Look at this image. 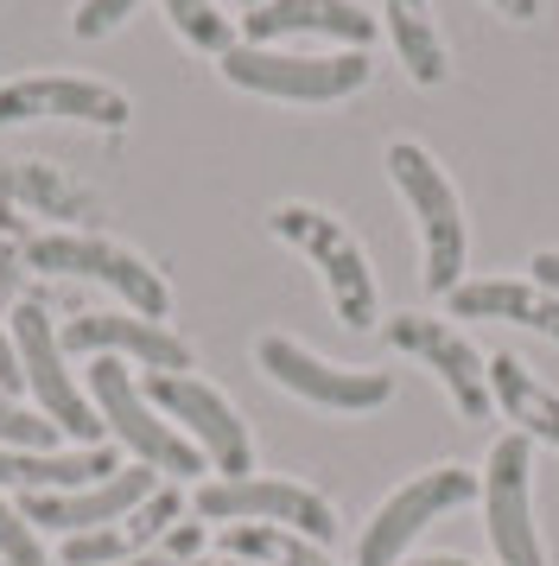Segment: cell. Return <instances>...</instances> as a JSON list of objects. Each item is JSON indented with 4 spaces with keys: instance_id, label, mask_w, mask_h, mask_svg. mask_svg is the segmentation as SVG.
Segmentation results:
<instances>
[{
    "instance_id": "cell-1",
    "label": "cell",
    "mask_w": 559,
    "mask_h": 566,
    "mask_svg": "<svg viewBox=\"0 0 559 566\" xmlns=\"http://www.w3.org/2000/svg\"><path fill=\"white\" fill-rule=\"evenodd\" d=\"M223 83L274 103H350L356 90H369V52H293V45H229L223 52Z\"/></svg>"
},
{
    "instance_id": "cell-2",
    "label": "cell",
    "mask_w": 559,
    "mask_h": 566,
    "mask_svg": "<svg viewBox=\"0 0 559 566\" xmlns=\"http://www.w3.org/2000/svg\"><path fill=\"white\" fill-rule=\"evenodd\" d=\"M25 268H39V274H64V281H96V286H108L115 300H127L134 318H152V325H166V312H172V286H166V274H159L147 255H134V249H122V242H108V235H89V230L32 235V242H25Z\"/></svg>"
},
{
    "instance_id": "cell-3",
    "label": "cell",
    "mask_w": 559,
    "mask_h": 566,
    "mask_svg": "<svg viewBox=\"0 0 559 566\" xmlns=\"http://www.w3.org/2000/svg\"><path fill=\"white\" fill-rule=\"evenodd\" d=\"M388 179H394V191L407 198L413 230H420V255H426L420 281H426V293L445 300L452 286H464V205H457L445 166H439L420 140H394V147H388Z\"/></svg>"
},
{
    "instance_id": "cell-4",
    "label": "cell",
    "mask_w": 559,
    "mask_h": 566,
    "mask_svg": "<svg viewBox=\"0 0 559 566\" xmlns=\"http://www.w3.org/2000/svg\"><path fill=\"white\" fill-rule=\"evenodd\" d=\"M267 230L318 268L330 306H337V318H344L350 332H369V325H376V274H369V255H362V242H356L330 210H318V205H274L267 210Z\"/></svg>"
},
{
    "instance_id": "cell-5",
    "label": "cell",
    "mask_w": 559,
    "mask_h": 566,
    "mask_svg": "<svg viewBox=\"0 0 559 566\" xmlns=\"http://www.w3.org/2000/svg\"><path fill=\"white\" fill-rule=\"evenodd\" d=\"M89 401H96L102 427L122 439L147 471H166V478H198L203 471V452L178 433L172 420H159V408L140 395V382H134V369L122 357L89 363Z\"/></svg>"
},
{
    "instance_id": "cell-6",
    "label": "cell",
    "mask_w": 559,
    "mask_h": 566,
    "mask_svg": "<svg viewBox=\"0 0 559 566\" xmlns=\"http://www.w3.org/2000/svg\"><path fill=\"white\" fill-rule=\"evenodd\" d=\"M254 363L261 376L280 382L286 395H299L312 408L325 413H376L394 401V376L388 369H350V363H325L318 350H305L299 337L286 332H267L254 344Z\"/></svg>"
},
{
    "instance_id": "cell-7",
    "label": "cell",
    "mask_w": 559,
    "mask_h": 566,
    "mask_svg": "<svg viewBox=\"0 0 559 566\" xmlns=\"http://www.w3.org/2000/svg\"><path fill=\"white\" fill-rule=\"evenodd\" d=\"M7 332H13V350H20L25 388L39 395V413H45L64 439H76V446H102V413H96V401L71 382V369H64V344H57L51 312L39 306V300H20Z\"/></svg>"
},
{
    "instance_id": "cell-8",
    "label": "cell",
    "mask_w": 559,
    "mask_h": 566,
    "mask_svg": "<svg viewBox=\"0 0 559 566\" xmlns=\"http://www.w3.org/2000/svg\"><path fill=\"white\" fill-rule=\"evenodd\" d=\"M140 395L198 446L210 471H223V478H254V439H249V427H242V413L229 408L223 388L198 382V376H147Z\"/></svg>"
},
{
    "instance_id": "cell-9",
    "label": "cell",
    "mask_w": 559,
    "mask_h": 566,
    "mask_svg": "<svg viewBox=\"0 0 559 566\" xmlns=\"http://www.w3.org/2000/svg\"><path fill=\"white\" fill-rule=\"evenodd\" d=\"M477 496V478L464 471V464H432L420 478H407L376 515H369V528L356 541V566H401V554L413 547V535L439 522L445 510H464Z\"/></svg>"
},
{
    "instance_id": "cell-10",
    "label": "cell",
    "mask_w": 559,
    "mask_h": 566,
    "mask_svg": "<svg viewBox=\"0 0 559 566\" xmlns=\"http://www.w3.org/2000/svg\"><path fill=\"white\" fill-rule=\"evenodd\" d=\"M198 515L203 522H274V528L318 541V547L337 535V510L293 478H217L198 490Z\"/></svg>"
},
{
    "instance_id": "cell-11",
    "label": "cell",
    "mask_w": 559,
    "mask_h": 566,
    "mask_svg": "<svg viewBox=\"0 0 559 566\" xmlns=\"http://www.w3.org/2000/svg\"><path fill=\"white\" fill-rule=\"evenodd\" d=\"M20 122H83V128L122 134L127 122H134V103L102 77L45 71V77L0 83V128H20Z\"/></svg>"
},
{
    "instance_id": "cell-12",
    "label": "cell",
    "mask_w": 559,
    "mask_h": 566,
    "mask_svg": "<svg viewBox=\"0 0 559 566\" xmlns=\"http://www.w3.org/2000/svg\"><path fill=\"white\" fill-rule=\"evenodd\" d=\"M388 344L401 350V357L426 363L432 376L445 382V395L457 401L464 420H489V363L471 350V337L445 325V318H426V312H401V318H388Z\"/></svg>"
},
{
    "instance_id": "cell-13",
    "label": "cell",
    "mask_w": 559,
    "mask_h": 566,
    "mask_svg": "<svg viewBox=\"0 0 559 566\" xmlns=\"http://www.w3.org/2000/svg\"><path fill=\"white\" fill-rule=\"evenodd\" d=\"M528 439L503 433L489 446V464H483V515H489V547H496V566H547L540 554V535H534V503H528Z\"/></svg>"
},
{
    "instance_id": "cell-14",
    "label": "cell",
    "mask_w": 559,
    "mask_h": 566,
    "mask_svg": "<svg viewBox=\"0 0 559 566\" xmlns=\"http://www.w3.org/2000/svg\"><path fill=\"white\" fill-rule=\"evenodd\" d=\"M381 20L356 0H261L242 13L249 45H293V39H330L337 52H369Z\"/></svg>"
},
{
    "instance_id": "cell-15",
    "label": "cell",
    "mask_w": 559,
    "mask_h": 566,
    "mask_svg": "<svg viewBox=\"0 0 559 566\" xmlns=\"http://www.w3.org/2000/svg\"><path fill=\"white\" fill-rule=\"evenodd\" d=\"M57 344L64 350H89V357L140 363L152 376H184L191 369V344L172 325H152V318H134V312H76L57 332Z\"/></svg>"
},
{
    "instance_id": "cell-16",
    "label": "cell",
    "mask_w": 559,
    "mask_h": 566,
    "mask_svg": "<svg viewBox=\"0 0 559 566\" xmlns=\"http://www.w3.org/2000/svg\"><path fill=\"white\" fill-rule=\"evenodd\" d=\"M152 490H159V471L147 464H122L115 478L83 490H45V496H20V515L32 528H57V535H89V528H108L122 522L127 510H140Z\"/></svg>"
},
{
    "instance_id": "cell-17",
    "label": "cell",
    "mask_w": 559,
    "mask_h": 566,
    "mask_svg": "<svg viewBox=\"0 0 559 566\" xmlns=\"http://www.w3.org/2000/svg\"><path fill=\"white\" fill-rule=\"evenodd\" d=\"M184 515V496L178 490H152L140 510H127L122 522L108 528H89V535H64V566H122L152 554V541H166Z\"/></svg>"
},
{
    "instance_id": "cell-18",
    "label": "cell",
    "mask_w": 559,
    "mask_h": 566,
    "mask_svg": "<svg viewBox=\"0 0 559 566\" xmlns=\"http://www.w3.org/2000/svg\"><path fill=\"white\" fill-rule=\"evenodd\" d=\"M452 318H496V325H528L559 344V293L534 281H464L445 293Z\"/></svg>"
},
{
    "instance_id": "cell-19",
    "label": "cell",
    "mask_w": 559,
    "mask_h": 566,
    "mask_svg": "<svg viewBox=\"0 0 559 566\" xmlns=\"http://www.w3.org/2000/svg\"><path fill=\"white\" fill-rule=\"evenodd\" d=\"M122 464L108 446H71V452H7L0 446V484L20 496H45V490H83L115 478Z\"/></svg>"
},
{
    "instance_id": "cell-20",
    "label": "cell",
    "mask_w": 559,
    "mask_h": 566,
    "mask_svg": "<svg viewBox=\"0 0 559 566\" xmlns=\"http://www.w3.org/2000/svg\"><path fill=\"white\" fill-rule=\"evenodd\" d=\"M489 401L515 420V433L521 439H547V446H559V395L540 382L515 350H496V357H489Z\"/></svg>"
},
{
    "instance_id": "cell-21",
    "label": "cell",
    "mask_w": 559,
    "mask_h": 566,
    "mask_svg": "<svg viewBox=\"0 0 559 566\" xmlns=\"http://www.w3.org/2000/svg\"><path fill=\"white\" fill-rule=\"evenodd\" d=\"M381 32L394 39V57L407 64V77L420 83V90H439L445 83L452 57H445V39L432 27L426 0H381Z\"/></svg>"
},
{
    "instance_id": "cell-22",
    "label": "cell",
    "mask_w": 559,
    "mask_h": 566,
    "mask_svg": "<svg viewBox=\"0 0 559 566\" xmlns=\"http://www.w3.org/2000/svg\"><path fill=\"white\" fill-rule=\"evenodd\" d=\"M223 554L242 566H330V554L318 541L293 535V528H274V522H229Z\"/></svg>"
},
{
    "instance_id": "cell-23",
    "label": "cell",
    "mask_w": 559,
    "mask_h": 566,
    "mask_svg": "<svg viewBox=\"0 0 559 566\" xmlns=\"http://www.w3.org/2000/svg\"><path fill=\"white\" fill-rule=\"evenodd\" d=\"M166 7V20L172 32L191 45V52H217L223 57L235 45V27H229V13H217V0H159Z\"/></svg>"
},
{
    "instance_id": "cell-24",
    "label": "cell",
    "mask_w": 559,
    "mask_h": 566,
    "mask_svg": "<svg viewBox=\"0 0 559 566\" xmlns=\"http://www.w3.org/2000/svg\"><path fill=\"white\" fill-rule=\"evenodd\" d=\"M0 446L7 452H57V427L45 413L20 408L13 395H0Z\"/></svg>"
},
{
    "instance_id": "cell-25",
    "label": "cell",
    "mask_w": 559,
    "mask_h": 566,
    "mask_svg": "<svg viewBox=\"0 0 559 566\" xmlns=\"http://www.w3.org/2000/svg\"><path fill=\"white\" fill-rule=\"evenodd\" d=\"M0 566H45L39 528L20 515V503H13V496H0Z\"/></svg>"
},
{
    "instance_id": "cell-26",
    "label": "cell",
    "mask_w": 559,
    "mask_h": 566,
    "mask_svg": "<svg viewBox=\"0 0 559 566\" xmlns=\"http://www.w3.org/2000/svg\"><path fill=\"white\" fill-rule=\"evenodd\" d=\"M127 13H140V0H76L71 32H76V39H108Z\"/></svg>"
},
{
    "instance_id": "cell-27",
    "label": "cell",
    "mask_w": 559,
    "mask_h": 566,
    "mask_svg": "<svg viewBox=\"0 0 559 566\" xmlns=\"http://www.w3.org/2000/svg\"><path fill=\"white\" fill-rule=\"evenodd\" d=\"M198 547H203V522H178L172 535H166V554H172L178 566L198 560Z\"/></svg>"
},
{
    "instance_id": "cell-28",
    "label": "cell",
    "mask_w": 559,
    "mask_h": 566,
    "mask_svg": "<svg viewBox=\"0 0 559 566\" xmlns=\"http://www.w3.org/2000/svg\"><path fill=\"white\" fill-rule=\"evenodd\" d=\"M25 376H20V350H13V332H0V395H20Z\"/></svg>"
},
{
    "instance_id": "cell-29",
    "label": "cell",
    "mask_w": 559,
    "mask_h": 566,
    "mask_svg": "<svg viewBox=\"0 0 559 566\" xmlns=\"http://www.w3.org/2000/svg\"><path fill=\"white\" fill-rule=\"evenodd\" d=\"M528 281L547 286V293H559V249H540V255L528 261Z\"/></svg>"
},
{
    "instance_id": "cell-30",
    "label": "cell",
    "mask_w": 559,
    "mask_h": 566,
    "mask_svg": "<svg viewBox=\"0 0 559 566\" xmlns=\"http://www.w3.org/2000/svg\"><path fill=\"white\" fill-rule=\"evenodd\" d=\"M496 13H508V20H534L540 13V0H489Z\"/></svg>"
},
{
    "instance_id": "cell-31",
    "label": "cell",
    "mask_w": 559,
    "mask_h": 566,
    "mask_svg": "<svg viewBox=\"0 0 559 566\" xmlns=\"http://www.w3.org/2000/svg\"><path fill=\"white\" fill-rule=\"evenodd\" d=\"M122 566H178V560L166 554V547H152V554H140V560H122Z\"/></svg>"
},
{
    "instance_id": "cell-32",
    "label": "cell",
    "mask_w": 559,
    "mask_h": 566,
    "mask_svg": "<svg viewBox=\"0 0 559 566\" xmlns=\"http://www.w3.org/2000/svg\"><path fill=\"white\" fill-rule=\"evenodd\" d=\"M401 566H471V560H452V554H432V560H401Z\"/></svg>"
},
{
    "instance_id": "cell-33",
    "label": "cell",
    "mask_w": 559,
    "mask_h": 566,
    "mask_svg": "<svg viewBox=\"0 0 559 566\" xmlns=\"http://www.w3.org/2000/svg\"><path fill=\"white\" fill-rule=\"evenodd\" d=\"M191 566H242V560H229V554H217V560H203V554H198Z\"/></svg>"
},
{
    "instance_id": "cell-34",
    "label": "cell",
    "mask_w": 559,
    "mask_h": 566,
    "mask_svg": "<svg viewBox=\"0 0 559 566\" xmlns=\"http://www.w3.org/2000/svg\"><path fill=\"white\" fill-rule=\"evenodd\" d=\"M242 7H261V0H242Z\"/></svg>"
}]
</instances>
